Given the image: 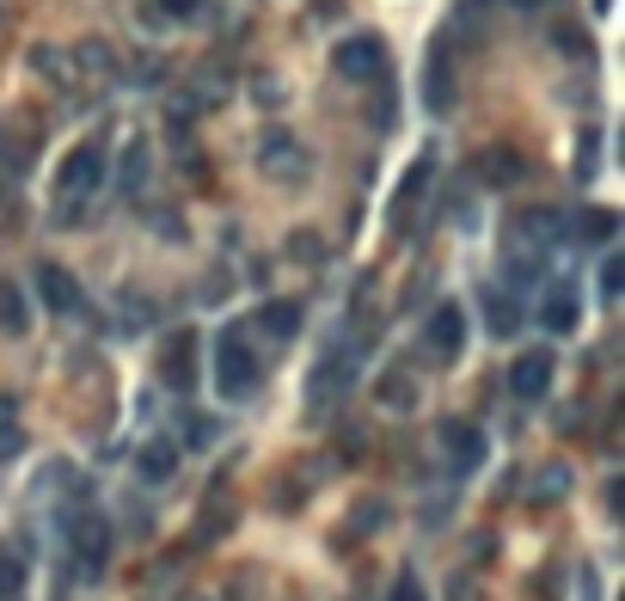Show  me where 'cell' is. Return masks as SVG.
Instances as JSON below:
<instances>
[{"label":"cell","mask_w":625,"mask_h":601,"mask_svg":"<svg viewBox=\"0 0 625 601\" xmlns=\"http://www.w3.org/2000/svg\"><path fill=\"white\" fill-rule=\"evenodd\" d=\"M264 173H270V178H282V173H289V178H306V160L294 154L289 135H270V142H264Z\"/></svg>","instance_id":"2e32d148"},{"label":"cell","mask_w":625,"mask_h":601,"mask_svg":"<svg viewBox=\"0 0 625 601\" xmlns=\"http://www.w3.org/2000/svg\"><path fill=\"white\" fill-rule=\"evenodd\" d=\"M441 455H448L454 473H472L485 460V429L472 424V417H448V424H441Z\"/></svg>","instance_id":"8992f818"},{"label":"cell","mask_w":625,"mask_h":601,"mask_svg":"<svg viewBox=\"0 0 625 601\" xmlns=\"http://www.w3.org/2000/svg\"><path fill=\"white\" fill-rule=\"evenodd\" d=\"M258 332L294 338V332H301V308H294V301H270V308H258Z\"/></svg>","instance_id":"ac0fdd59"},{"label":"cell","mask_w":625,"mask_h":601,"mask_svg":"<svg viewBox=\"0 0 625 601\" xmlns=\"http://www.w3.org/2000/svg\"><path fill=\"white\" fill-rule=\"evenodd\" d=\"M571 234H576L583 246H607L613 234H619V215H613V209H583V215L571 221Z\"/></svg>","instance_id":"9a60e30c"},{"label":"cell","mask_w":625,"mask_h":601,"mask_svg":"<svg viewBox=\"0 0 625 601\" xmlns=\"http://www.w3.org/2000/svg\"><path fill=\"white\" fill-rule=\"evenodd\" d=\"M424 344H429V356H436V362H454V356H460V344H466V313L454 308V301H441V308L429 313Z\"/></svg>","instance_id":"9c48e42d"},{"label":"cell","mask_w":625,"mask_h":601,"mask_svg":"<svg viewBox=\"0 0 625 601\" xmlns=\"http://www.w3.org/2000/svg\"><path fill=\"white\" fill-rule=\"evenodd\" d=\"M142 178H147V147L135 142V147H129V160H123V185H129V197L142 190Z\"/></svg>","instance_id":"cb8c5ba5"},{"label":"cell","mask_w":625,"mask_h":601,"mask_svg":"<svg viewBox=\"0 0 625 601\" xmlns=\"http://www.w3.org/2000/svg\"><path fill=\"white\" fill-rule=\"evenodd\" d=\"M576 178H595V135H583V160H576Z\"/></svg>","instance_id":"f1b7e54d"},{"label":"cell","mask_w":625,"mask_h":601,"mask_svg":"<svg viewBox=\"0 0 625 601\" xmlns=\"http://www.w3.org/2000/svg\"><path fill=\"white\" fill-rule=\"evenodd\" d=\"M160 381H166L173 393H190V387H197V338H190V332H173V338L160 344Z\"/></svg>","instance_id":"ba28073f"},{"label":"cell","mask_w":625,"mask_h":601,"mask_svg":"<svg viewBox=\"0 0 625 601\" xmlns=\"http://www.w3.org/2000/svg\"><path fill=\"white\" fill-rule=\"evenodd\" d=\"M619 289H625V265L607 258V265H601V301H619Z\"/></svg>","instance_id":"484cf974"},{"label":"cell","mask_w":625,"mask_h":601,"mask_svg":"<svg viewBox=\"0 0 625 601\" xmlns=\"http://www.w3.org/2000/svg\"><path fill=\"white\" fill-rule=\"evenodd\" d=\"M381 405H393V412H412V405H417L412 369H386V374H381Z\"/></svg>","instance_id":"e0dca14e"},{"label":"cell","mask_w":625,"mask_h":601,"mask_svg":"<svg viewBox=\"0 0 625 601\" xmlns=\"http://www.w3.org/2000/svg\"><path fill=\"white\" fill-rule=\"evenodd\" d=\"M509 393L515 400H545L552 393V350H521L509 362Z\"/></svg>","instance_id":"52a82bcc"},{"label":"cell","mask_w":625,"mask_h":601,"mask_svg":"<svg viewBox=\"0 0 625 601\" xmlns=\"http://www.w3.org/2000/svg\"><path fill=\"white\" fill-rule=\"evenodd\" d=\"M160 19H202V0H154Z\"/></svg>","instance_id":"4316f807"},{"label":"cell","mask_w":625,"mask_h":601,"mask_svg":"<svg viewBox=\"0 0 625 601\" xmlns=\"http://www.w3.org/2000/svg\"><path fill=\"white\" fill-rule=\"evenodd\" d=\"M98 185H105V142H81V147H67L62 173H55V197H62V221L74 215V203H81V197H93Z\"/></svg>","instance_id":"7a4b0ae2"},{"label":"cell","mask_w":625,"mask_h":601,"mask_svg":"<svg viewBox=\"0 0 625 601\" xmlns=\"http://www.w3.org/2000/svg\"><path fill=\"white\" fill-rule=\"evenodd\" d=\"M479 313H485V332L491 338H515L521 332V308H515V294L509 289H479Z\"/></svg>","instance_id":"7c38bea8"},{"label":"cell","mask_w":625,"mask_h":601,"mask_svg":"<svg viewBox=\"0 0 625 601\" xmlns=\"http://www.w3.org/2000/svg\"><path fill=\"white\" fill-rule=\"evenodd\" d=\"M479 178H485V185H515V178H521V154H515V147H491L485 166H479Z\"/></svg>","instance_id":"d6986e66"},{"label":"cell","mask_w":625,"mask_h":601,"mask_svg":"<svg viewBox=\"0 0 625 601\" xmlns=\"http://www.w3.org/2000/svg\"><path fill=\"white\" fill-rule=\"evenodd\" d=\"M607 7H613V0H595V13H607Z\"/></svg>","instance_id":"4dcf8cb0"},{"label":"cell","mask_w":625,"mask_h":601,"mask_svg":"<svg viewBox=\"0 0 625 601\" xmlns=\"http://www.w3.org/2000/svg\"><path fill=\"white\" fill-rule=\"evenodd\" d=\"M38 294H43V308L50 313H74L81 308V282L67 277L62 265H38Z\"/></svg>","instance_id":"4fadbf2b"},{"label":"cell","mask_w":625,"mask_h":601,"mask_svg":"<svg viewBox=\"0 0 625 601\" xmlns=\"http://www.w3.org/2000/svg\"><path fill=\"white\" fill-rule=\"evenodd\" d=\"M264 387V356L258 344H246V325H227L215 338V393L221 400H252Z\"/></svg>","instance_id":"6da1fadb"},{"label":"cell","mask_w":625,"mask_h":601,"mask_svg":"<svg viewBox=\"0 0 625 601\" xmlns=\"http://www.w3.org/2000/svg\"><path fill=\"white\" fill-rule=\"evenodd\" d=\"M559 43H564V55H588V38H583V31H571V25L559 31Z\"/></svg>","instance_id":"83f0119b"},{"label":"cell","mask_w":625,"mask_h":601,"mask_svg":"<svg viewBox=\"0 0 625 601\" xmlns=\"http://www.w3.org/2000/svg\"><path fill=\"white\" fill-rule=\"evenodd\" d=\"M515 7H552V0H515Z\"/></svg>","instance_id":"f546056e"},{"label":"cell","mask_w":625,"mask_h":601,"mask_svg":"<svg viewBox=\"0 0 625 601\" xmlns=\"http://www.w3.org/2000/svg\"><path fill=\"white\" fill-rule=\"evenodd\" d=\"M436 178V154H417L412 160V173L399 178V190H393V228H412V209H417V197H424V185Z\"/></svg>","instance_id":"30bf717a"},{"label":"cell","mask_w":625,"mask_h":601,"mask_svg":"<svg viewBox=\"0 0 625 601\" xmlns=\"http://www.w3.org/2000/svg\"><path fill=\"white\" fill-rule=\"evenodd\" d=\"M31 325V308H25V294H19V282H0V332H25Z\"/></svg>","instance_id":"ffe728a7"},{"label":"cell","mask_w":625,"mask_h":601,"mask_svg":"<svg viewBox=\"0 0 625 601\" xmlns=\"http://www.w3.org/2000/svg\"><path fill=\"white\" fill-rule=\"evenodd\" d=\"M332 68L344 81H374V74H386V43L381 38H344L332 50Z\"/></svg>","instance_id":"5b68a950"},{"label":"cell","mask_w":625,"mask_h":601,"mask_svg":"<svg viewBox=\"0 0 625 601\" xmlns=\"http://www.w3.org/2000/svg\"><path fill=\"white\" fill-rule=\"evenodd\" d=\"M386 601H429V589L417 583L412 571H399V577H393V589H386Z\"/></svg>","instance_id":"d4e9b609"},{"label":"cell","mask_w":625,"mask_h":601,"mask_svg":"<svg viewBox=\"0 0 625 601\" xmlns=\"http://www.w3.org/2000/svg\"><path fill=\"white\" fill-rule=\"evenodd\" d=\"M173 467H178L173 442H142V448H135V473H142L147 485H166V479H173Z\"/></svg>","instance_id":"5bb4252c"},{"label":"cell","mask_w":625,"mask_h":601,"mask_svg":"<svg viewBox=\"0 0 625 601\" xmlns=\"http://www.w3.org/2000/svg\"><path fill=\"white\" fill-rule=\"evenodd\" d=\"M576 320H583V301H576V289L571 282H552V289L540 294V325L545 332H576Z\"/></svg>","instance_id":"8fae6325"},{"label":"cell","mask_w":625,"mask_h":601,"mask_svg":"<svg viewBox=\"0 0 625 601\" xmlns=\"http://www.w3.org/2000/svg\"><path fill=\"white\" fill-rule=\"evenodd\" d=\"M559 234H564V221H559L552 209H528V215H521V240H533V246H552Z\"/></svg>","instance_id":"44dd1931"},{"label":"cell","mask_w":625,"mask_h":601,"mask_svg":"<svg viewBox=\"0 0 625 601\" xmlns=\"http://www.w3.org/2000/svg\"><path fill=\"white\" fill-rule=\"evenodd\" d=\"M424 105L436 111V117H448L454 105H460V81H454V50L448 43H436L424 62Z\"/></svg>","instance_id":"277c9868"},{"label":"cell","mask_w":625,"mask_h":601,"mask_svg":"<svg viewBox=\"0 0 625 601\" xmlns=\"http://www.w3.org/2000/svg\"><path fill=\"white\" fill-rule=\"evenodd\" d=\"M62 528H67V540H74V564H81L86 577L105 571V559H111V528H105V516H98L93 504H74V509L62 516Z\"/></svg>","instance_id":"3957f363"},{"label":"cell","mask_w":625,"mask_h":601,"mask_svg":"<svg viewBox=\"0 0 625 601\" xmlns=\"http://www.w3.org/2000/svg\"><path fill=\"white\" fill-rule=\"evenodd\" d=\"M13 589H25V559L13 547H0V595H13Z\"/></svg>","instance_id":"7402d4cb"},{"label":"cell","mask_w":625,"mask_h":601,"mask_svg":"<svg viewBox=\"0 0 625 601\" xmlns=\"http://www.w3.org/2000/svg\"><path fill=\"white\" fill-rule=\"evenodd\" d=\"M564 485H571V473H564V467H545L540 473V491H533V497H540V504H559Z\"/></svg>","instance_id":"603a6c76"}]
</instances>
